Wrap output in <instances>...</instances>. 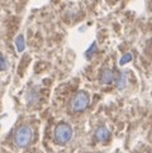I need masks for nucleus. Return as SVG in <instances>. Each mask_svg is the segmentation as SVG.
I'll return each instance as SVG.
<instances>
[{
    "instance_id": "6e6552de",
    "label": "nucleus",
    "mask_w": 152,
    "mask_h": 153,
    "mask_svg": "<svg viewBox=\"0 0 152 153\" xmlns=\"http://www.w3.org/2000/svg\"><path fill=\"white\" fill-rule=\"evenodd\" d=\"M15 45H17V50L19 51V52H22V51H24V37L23 36H18L17 37V39H15Z\"/></svg>"
},
{
    "instance_id": "423d86ee",
    "label": "nucleus",
    "mask_w": 152,
    "mask_h": 153,
    "mask_svg": "<svg viewBox=\"0 0 152 153\" xmlns=\"http://www.w3.org/2000/svg\"><path fill=\"white\" fill-rule=\"evenodd\" d=\"M115 84H117V87L119 90H123L124 87H126V85H127V74L126 72L118 74L117 79H115Z\"/></svg>"
},
{
    "instance_id": "1a4fd4ad",
    "label": "nucleus",
    "mask_w": 152,
    "mask_h": 153,
    "mask_svg": "<svg viewBox=\"0 0 152 153\" xmlns=\"http://www.w3.org/2000/svg\"><path fill=\"white\" fill-rule=\"evenodd\" d=\"M8 68V59L3 53H0V71H5Z\"/></svg>"
},
{
    "instance_id": "f03ea898",
    "label": "nucleus",
    "mask_w": 152,
    "mask_h": 153,
    "mask_svg": "<svg viewBox=\"0 0 152 153\" xmlns=\"http://www.w3.org/2000/svg\"><path fill=\"white\" fill-rule=\"evenodd\" d=\"M32 130L27 125H22L19 127L17 130H15V134H14V142L18 147H25L31 143L32 140Z\"/></svg>"
},
{
    "instance_id": "9d476101",
    "label": "nucleus",
    "mask_w": 152,
    "mask_h": 153,
    "mask_svg": "<svg viewBox=\"0 0 152 153\" xmlns=\"http://www.w3.org/2000/svg\"><path fill=\"white\" fill-rule=\"evenodd\" d=\"M131 58H132V56L129 53H127V54H124V57H122V59H121V65H124L126 62H128V61H131Z\"/></svg>"
},
{
    "instance_id": "7ed1b4c3",
    "label": "nucleus",
    "mask_w": 152,
    "mask_h": 153,
    "mask_svg": "<svg viewBox=\"0 0 152 153\" xmlns=\"http://www.w3.org/2000/svg\"><path fill=\"white\" fill-rule=\"evenodd\" d=\"M72 138V129L69 124L61 123L55 129V140L58 144H65Z\"/></svg>"
},
{
    "instance_id": "20e7f679",
    "label": "nucleus",
    "mask_w": 152,
    "mask_h": 153,
    "mask_svg": "<svg viewBox=\"0 0 152 153\" xmlns=\"http://www.w3.org/2000/svg\"><path fill=\"white\" fill-rule=\"evenodd\" d=\"M114 80H115V75L113 74L112 70L105 68L101 71V74H100V82L101 84H105V85L112 84Z\"/></svg>"
},
{
    "instance_id": "39448f33",
    "label": "nucleus",
    "mask_w": 152,
    "mask_h": 153,
    "mask_svg": "<svg viewBox=\"0 0 152 153\" xmlns=\"http://www.w3.org/2000/svg\"><path fill=\"white\" fill-rule=\"evenodd\" d=\"M109 130H108L107 127H100V128H98L96 129V132H95V138L99 140V142H105L108 138H109Z\"/></svg>"
},
{
    "instance_id": "0eeeda50",
    "label": "nucleus",
    "mask_w": 152,
    "mask_h": 153,
    "mask_svg": "<svg viewBox=\"0 0 152 153\" xmlns=\"http://www.w3.org/2000/svg\"><path fill=\"white\" fill-rule=\"evenodd\" d=\"M37 100H38V92H37V90L33 89L32 91L28 92L27 101H28V104H34V102H37Z\"/></svg>"
},
{
    "instance_id": "f257e3e1",
    "label": "nucleus",
    "mask_w": 152,
    "mask_h": 153,
    "mask_svg": "<svg viewBox=\"0 0 152 153\" xmlns=\"http://www.w3.org/2000/svg\"><path fill=\"white\" fill-rule=\"evenodd\" d=\"M89 102H90V97L88 95V92L80 91L72 97L71 101H70V108H71L72 111L79 113V111L85 110V109L88 108Z\"/></svg>"
}]
</instances>
